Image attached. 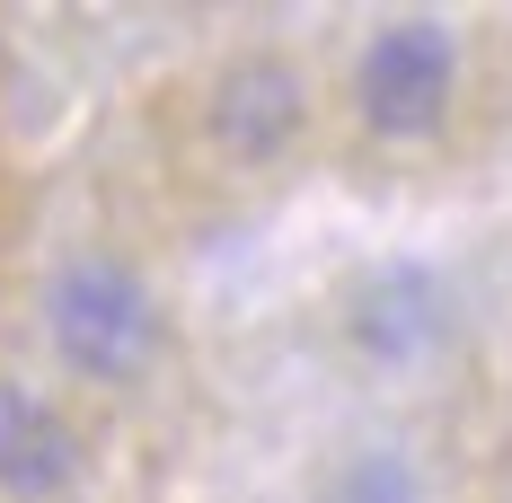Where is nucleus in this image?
<instances>
[{
    "mask_svg": "<svg viewBox=\"0 0 512 503\" xmlns=\"http://www.w3.org/2000/svg\"><path fill=\"white\" fill-rule=\"evenodd\" d=\"M45 327H53L62 371H80V380H98V389L142 380L151 353H159V309H151V292H142V274L115 265V256L62 265V283H53V301H45Z\"/></svg>",
    "mask_w": 512,
    "mask_h": 503,
    "instance_id": "f257e3e1",
    "label": "nucleus"
},
{
    "mask_svg": "<svg viewBox=\"0 0 512 503\" xmlns=\"http://www.w3.org/2000/svg\"><path fill=\"white\" fill-rule=\"evenodd\" d=\"M451 80H460V45L442 18H389L371 27L354 62V115L380 142H424L451 115Z\"/></svg>",
    "mask_w": 512,
    "mask_h": 503,
    "instance_id": "f03ea898",
    "label": "nucleus"
},
{
    "mask_svg": "<svg viewBox=\"0 0 512 503\" xmlns=\"http://www.w3.org/2000/svg\"><path fill=\"white\" fill-rule=\"evenodd\" d=\"M301 124H309V80L283 53H239L204 98L212 151L239 159V168H274V159L301 142Z\"/></svg>",
    "mask_w": 512,
    "mask_h": 503,
    "instance_id": "7ed1b4c3",
    "label": "nucleus"
},
{
    "mask_svg": "<svg viewBox=\"0 0 512 503\" xmlns=\"http://www.w3.org/2000/svg\"><path fill=\"white\" fill-rule=\"evenodd\" d=\"M71 424L53 415L36 389H18V380H0V486L18 503H45L53 486H71Z\"/></svg>",
    "mask_w": 512,
    "mask_h": 503,
    "instance_id": "20e7f679",
    "label": "nucleus"
},
{
    "mask_svg": "<svg viewBox=\"0 0 512 503\" xmlns=\"http://www.w3.org/2000/svg\"><path fill=\"white\" fill-rule=\"evenodd\" d=\"M345 327H354V345L371 353V362H415V353L442 336V292H433V274L398 265V274H380V283L354 301Z\"/></svg>",
    "mask_w": 512,
    "mask_h": 503,
    "instance_id": "39448f33",
    "label": "nucleus"
},
{
    "mask_svg": "<svg viewBox=\"0 0 512 503\" xmlns=\"http://www.w3.org/2000/svg\"><path fill=\"white\" fill-rule=\"evenodd\" d=\"M336 503H415V477H407L389 451H371V459H354V468H345Z\"/></svg>",
    "mask_w": 512,
    "mask_h": 503,
    "instance_id": "423d86ee",
    "label": "nucleus"
}]
</instances>
